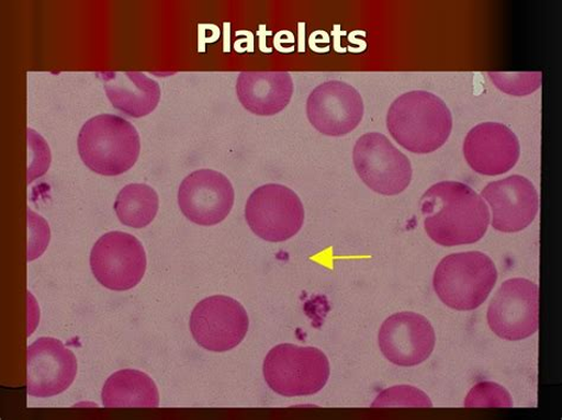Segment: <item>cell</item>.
<instances>
[{
	"label": "cell",
	"mask_w": 562,
	"mask_h": 420,
	"mask_svg": "<svg viewBox=\"0 0 562 420\" xmlns=\"http://www.w3.org/2000/svg\"><path fill=\"white\" fill-rule=\"evenodd\" d=\"M424 228L441 247H460L481 241L490 228L491 212L475 190L460 182H441L420 200Z\"/></svg>",
	"instance_id": "6da1fadb"
},
{
	"label": "cell",
	"mask_w": 562,
	"mask_h": 420,
	"mask_svg": "<svg viewBox=\"0 0 562 420\" xmlns=\"http://www.w3.org/2000/svg\"><path fill=\"white\" fill-rule=\"evenodd\" d=\"M452 127L447 103L424 90L397 98L387 114L392 138L414 155L436 152L449 140Z\"/></svg>",
	"instance_id": "7a4b0ae2"
},
{
	"label": "cell",
	"mask_w": 562,
	"mask_h": 420,
	"mask_svg": "<svg viewBox=\"0 0 562 420\" xmlns=\"http://www.w3.org/2000/svg\"><path fill=\"white\" fill-rule=\"evenodd\" d=\"M78 149L88 169L100 175L116 177L135 167L140 155V137L124 117L101 114L82 126Z\"/></svg>",
	"instance_id": "3957f363"
},
{
	"label": "cell",
	"mask_w": 562,
	"mask_h": 420,
	"mask_svg": "<svg viewBox=\"0 0 562 420\" xmlns=\"http://www.w3.org/2000/svg\"><path fill=\"white\" fill-rule=\"evenodd\" d=\"M497 277V268L487 254L480 251L452 253L436 268L434 288L443 305L470 311L486 302Z\"/></svg>",
	"instance_id": "277c9868"
},
{
	"label": "cell",
	"mask_w": 562,
	"mask_h": 420,
	"mask_svg": "<svg viewBox=\"0 0 562 420\" xmlns=\"http://www.w3.org/2000/svg\"><path fill=\"white\" fill-rule=\"evenodd\" d=\"M263 378L273 393L283 397L314 396L330 378L327 355L316 348L281 343L263 362Z\"/></svg>",
	"instance_id": "5b68a950"
},
{
	"label": "cell",
	"mask_w": 562,
	"mask_h": 420,
	"mask_svg": "<svg viewBox=\"0 0 562 420\" xmlns=\"http://www.w3.org/2000/svg\"><path fill=\"white\" fill-rule=\"evenodd\" d=\"M352 161L362 182L382 196H397L412 182L409 159L381 133L362 135L353 146Z\"/></svg>",
	"instance_id": "8992f818"
},
{
	"label": "cell",
	"mask_w": 562,
	"mask_h": 420,
	"mask_svg": "<svg viewBox=\"0 0 562 420\" xmlns=\"http://www.w3.org/2000/svg\"><path fill=\"white\" fill-rule=\"evenodd\" d=\"M248 227L266 242H285L304 225L305 209L299 194L284 185L268 184L250 194L245 209Z\"/></svg>",
	"instance_id": "52a82bcc"
},
{
	"label": "cell",
	"mask_w": 562,
	"mask_h": 420,
	"mask_svg": "<svg viewBox=\"0 0 562 420\" xmlns=\"http://www.w3.org/2000/svg\"><path fill=\"white\" fill-rule=\"evenodd\" d=\"M539 305L538 284L526 279L508 280L502 283L487 308V325L503 340H525L538 332Z\"/></svg>",
	"instance_id": "ba28073f"
},
{
	"label": "cell",
	"mask_w": 562,
	"mask_h": 420,
	"mask_svg": "<svg viewBox=\"0 0 562 420\" xmlns=\"http://www.w3.org/2000/svg\"><path fill=\"white\" fill-rule=\"evenodd\" d=\"M147 266L145 249L133 235L112 231L101 236L91 252L92 273L102 287L126 292L138 286Z\"/></svg>",
	"instance_id": "9c48e42d"
},
{
	"label": "cell",
	"mask_w": 562,
	"mask_h": 420,
	"mask_svg": "<svg viewBox=\"0 0 562 420\" xmlns=\"http://www.w3.org/2000/svg\"><path fill=\"white\" fill-rule=\"evenodd\" d=\"M249 318L236 299L215 295L202 299L192 310L190 331L199 347L225 353L238 348L247 336Z\"/></svg>",
	"instance_id": "30bf717a"
},
{
	"label": "cell",
	"mask_w": 562,
	"mask_h": 420,
	"mask_svg": "<svg viewBox=\"0 0 562 420\" xmlns=\"http://www.w3.org/2000/svg\"><path fill=\"white\" fill-rule=\"evenodd\" d=\"M364 114L358 89L344 81L324 82L306 101V115L316 130L328 137H344L357 129Z\"/></svg>",
	"instance_id": "8fae6325"
},
{
	"label": "cell",
	"mask_w": 562,
	"mask_h": 420,
	"mask_svg": "<svg viewBox=\"0 0 562 420\" xmlns=\"http://www.w3.org/2000/svg\"><path fill=\"white\" fill-rule=\"evenodd\" d=\"M379 347L390 363L402 367L418 366L434 353V326L420 314L396 313L382 323Z\"/></svg>",
	"instance_id": "7c38bea8"
},
{
	"label": "cell",
	"mask_w": 562,
	"mask_h": 420,
	"mask_svg": "<svg viewBox=\"0 0 562 420\" xmlns=\"http://www.w3.org/2000/svg\"><path fill=\"white\" fill-rule=\"evenodd\" d=\"M235 192L229 179L214 170L189 174L179 190V205L187 219L201 227H214L231 214Z\"/></svg>",
	"instance_id": "4fadbf2b"
},
{
	"label": "cell",
	"mask_w": 562,
	"mask_h": 420,
	"mask_svg": "<svg viewBox=\"0 0 562 420\" xmlns=\"http://www.w3.org/2000/svg\"><path fill=\"white\" fill-rule=\"evenodd\" d=\"M27 395L50 398L67 391L76 381V354L54 338H40L27 348Z\"/></svg>",
	"instance_id": "5bb4252c"
},
{
	"label": "cell",
	"mask_w": 562,
	"mask_h": 420,
	"mask_svg": "<svg viewBox=\"0 0 562 420\" xmlns=\"http://www.w3.org/2000/svg\"><path fill=\"white\" fill-rule=\"evenodd\" d=\"M481 197L491 206L492 225L499 232L524 231L539 214V193L522 175L515 174L487 184Z\"/></svg>",
	"instance_id": "9a60e30c"
},
{
	"label": "cell",
	"mask_w": 562,
	"mask_h": 420,
	"mask_svg": "<svg viewBox=\"0 0 562 420\" xmlns=\"http://www.w3.org/2000/svg\"><path fill=\"white\" fill-rule=\"evenodd\" d=\"M463 154L473 171L495 177L516 167L521 146L515 133L506 125L483 123L468 133Z\"/></svg>",
	"instance_id": "2e32d148"
},
{
	"label": "cell",
	"mask_w": 562,
	"mask_h": 420,
	"mask_svg": "<svg viewBox=\"0 0 562 420\" xmlns=\"http://www.w3.org/2000/svg\"><path fill=\"white\" fill-rule=\"evenodd\" d=\"M293 80L288 71H243L236 94L244 109L258 116L283 112L293 97Z\"/></svg>",
	"instance_id": "e0dca14e"
},
{
	"label": "cell",
	"mask_w": 562,
	"mask_h": 420,
	"mask_svg": "<svg viewBox=\"0 0 562 420\" xmlns=\"http://www.w3.org/2000/svg\"><path fill=\"white\" fill-rule=\"evenodd\" d=\"M103 88L112 106L130 117L151 114L160 101L158 82L140 71H102Z\"/></svg>",
	"instance_id": "ac0fdd59"
},
{
	"label": "cell",
	"mask_w": 562,
	"mask_h": 420,
	"mask_svg": "<svg viewBox=\"0 0 562 420\" xmlns=\"http://www.w3.org/2000/svg\"><path fill=\"white\" fill-rule=\"evenodd\" d=\"M102 404L108 409H155L159 407L158 387L142 371H117L103 385Z\"/></svg>",
	"instance_id": "d6986e66"
},
{
	"label": "cell",
	"mask_w": 562,
	"mask_h": 420,
	"mask_svg": "<svg viewBox=\"0 0 562 420\" xmlns=\"http://www.w3.org/2000/svg\"><path fill=\"white\" fill-rule=\"evenodd\" d=\"M159 209L157 192L146 184H130L117 193L114 212L126 227L143 229L156 218Z\"/></svg>",
	"instance_id": "ffe728a7"
},
{
	"label": "cell",
	"mask_w": 562,
	"mask_h": 420,
	"mask_svg": "<svg viewBox=\"0 0 562 420\" xmlns=\"http://www.w3.org/2000/svg\"><path fill=\"white\" fill-rule=\"evenodd\" d=\"M432 401L422 389L401 385L384 389L373 401L372 408H432Z\"/></svg>",
	"instance_id": "44dd1931"
},
{
	"label": "cell",
	"mask_w": 562,
	"mask_h": 420,
	"mask_svg": "<svg viewBox=\"0 0 562 420\" xmlns=\"http://www.w3.org/2000/svg\"><path fill=\"white\" fill-rule=\"evenodd\" d=\"M514 401L507 389L496 383L484 382L473 386L465 398L469 409H512Z\"/></svg>",
	"instance_id": "7402d4cb"
},
{
	"label": "cell",
	"mask_w": 562,
	"mask_h": 420,
	"mask_svg": "<svg viewBox=\"0 0 562 420\" xmlns=\"http://www.w3.org/2000/svg\"><path fill=\"white\" fill-rule=\"evenodd\" d=\"M490 78L501 92L521 98L536 93L542 83L539 72H490Z\"/></svg>",
	"instance_id": "603a6c76"
},
{
	"label": "cell",
	"mask_w": 562,
	"mask_h": 420,
	"mask_svg": "<svg viewBox=\"0 0 562 420\" xmlns=\"http://www.w3.org/2000/svg\"><path fill=\"white\" fill-rule=\"evenodd\" d=\"M27 184H32L34 180L47 173L52 162V155L47 141L44 140L41 135L32 128H27Z\"/></svg>",
	"instance_id": "cb8c5ba5"
},
{
	"label": "cell",
	"mask_w": 562,
	"mask_h": 420,
	"mask_svg": "<svg viewBox=\"0 0 562 420\" xmlns=\"http://www.w3.org/2000/svg\"><path fill=\"white\" fill-rule=\"evenodd\" d=\"M27 261L37 260L41 254L47 250L50 242V229L46 219L27 208Z\"/></svg>",
	"instance_id": "d4e9b609"
}]
</instances>
